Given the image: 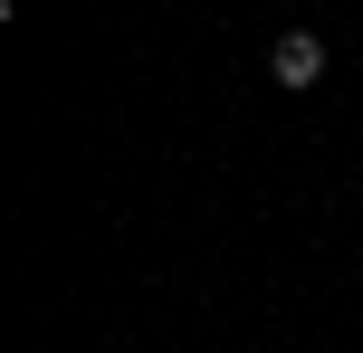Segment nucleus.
<instances>
[{"label": "nucleus", "mask_w": 363, "mask_h": 353, "mask_svg": "<svg viewBox=\"0 0 363 353\" xmlns=\"http://www.w3.org/2000/svg\"><path fill=\"white\" fill-rule=\"evenodd\" d=\"M268 76H277V86H315V76H325V38H315V29H287L268 48Z\"/></svg>", "instance_id": "f257e3e1"}]
</instances>
